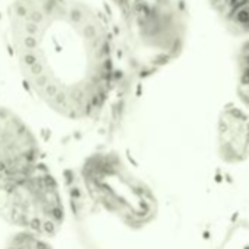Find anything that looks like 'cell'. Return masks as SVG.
Returning <instances> with one entry per match:
<instances>
[{
    "label": "cell",
    "instance_id": "cell-1",
    "mask_svg": "<svg viewBox=\"0 0 249 249\" xmlns=\"http://www.w3.org/2000/svg\"><path fill=\"white\" fill-rule=\"evenodd\" d=\"M9 44L27 88L57 116L98 117L117 87L110 27L85 0H12Z\"/></svg>",
    "mask_w": 249,
    "mask_h": 249
},
{
    "label": "cell",
    "instance_id": "cell-2",
    "mask_svg": "<svg viewBox=\"0 0 249 249\" xmlns=\"http://www.w3.org/2000/svg\"><path fill=\"white\" fill-rule=\"evenodd\" d=\"M81 179L92 202L124 224L141 227L154 218V192L116 153L89 156L81 167Z\"/></svg>",
    "mask_w": 249,
    "mask_h": 249
},
{
    "label": "cell",
    "instance_id": "cell-3",
    "mask_svg": "<svg viewBox=\"0 0 249 249\" xmlns=\"http://www.w3.org/2000/svg\"><path fill=\"white\" fill-rule=\"evenodd\" d=\"M0 218L17 230L54 237L66 220L59 180L43 163L34 172L0 188Z\"/></svg>",
    "mask_w": 249,
    "mask_h": 249
},
{
    "label": "cell",
    "instance_id": "cell-4",
    "mask_svg": "<svg viewBox=\"0 0 249 249\" xmlns=\"http://www.w3.org/2000/svg\"><path fill=\"white\" fill-rule=\"evenodd\" d=\"M44 163L40 141L12 108L0 107V188L25 178Z\"/></svg>",
    "mask_w": 249,
    "mask_h": 249
},
{
    "label": "cell",
    "instance_id": "cell-5",
    "mask_svg": "<svg viewBox=\"0 0 249 249\" xmlns=\"http://www.w3.org/2000/svg\"><path fill=\"white\" fill-rule=\"evenodd\" d=\"M217 156L227 166L249 160V113L239 103L226 104L217 117Z\"/></svg>",
    "mask_w": 249,
    "mask_h": 249
},
{
    "label": "cell",
    "instance_id": "cell-6",
    "mask_svg": "<svg viewBox=\"0 0 249 249\" xmlns=\"http://www.w3.org/2000/svg\"><path fill=\"white\" fill-rule=\"evenodd\" d=\"M224 28L239 37H249V0H208Z\"/></svg>",
    "mask_w": 249,
    "mask_h": 249
},
{
    "label": "cell",
    "instance_id": "cell-7",
    "mask_svg": "<svg viewBox=\"0 0 249 249\" xmlns=\"http://www.w3.org/2000/svg\"><path fill=\"white\" fill-rule=\"evenodd\" d=\"M3 249H54L50 239L31 233L17 230L5 243Z\"/></svg>",
    "mask_w": 249,
    "mask_h": 249
},
{
    "label": "cell",
    "instance_id": "cell-8",
    "mask_svg": "<svg viewBox=\"0 0 249 249\" xmlns=\"http://www.w3.org/2000/svg\"><path fill=\"white\" fill-rule=\"evenodd\" d=\"M236 97H237L239 104L249 113V72L237 73Z\"/></svg>",
    "mask_w": 249,
    "mask_h": 249
},
{
    "label": "cell",
    "instance_id": "cell-9",
    "mask_svg": "<svg viewBox=\"0 0 249 249\" xmlns=\"http://www.w3.org/2000/svg\"><path fill=\"white\" fill-rule=\"evenodd\" d=\"M236 71H237V73L249 72V37H246L237 49Z\"/></svg>",
    "mask_w": 249,
    "mask_h": 249
}]
</instances>
